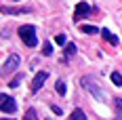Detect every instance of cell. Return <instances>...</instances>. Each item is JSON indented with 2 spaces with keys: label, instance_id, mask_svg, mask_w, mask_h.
<instances>
[{
  "label": "cell",
  "instance_id": "obj_8",
  "mask_svg": "<svg viewBox=\"0 0 122 120\" xmlns=\"http://www.w3.org/2000/svg\"><path fill=\"white\" fill-rule=\"evenodd\" d=\"M99 34H101V36L105 38V40H107V42H110V44H118V38L114 36V34H112L110 30H105V27H103V30H101V32H99Z\"/></svg>",
  "mask_w": 122,
  "mask_h": 120
},
{
  "label": "cell",
  "instance_id": "obj_9",
  "mask_svg": "<svg viewBox=\"0 0 122 120\" xmlns=\"http://www.w3.org/2000/svg\"><path fill=\"white\" fill-rule=\"evenodd\" d=\"M72 118H74V120H86V114H84L80 108H76V110L72 112Z\"/></svg>",
  "mask_w": 122,
  "mask_h": 120
},
{
  "label": "cell",
  "instance_id": "obj_17",
  "mask_svg": "<svg viewBox=\"0 0 122 120\" xmlns=\"http://www.w3.org/2000/svg\"><path fill=\"white\" fill-rule=\"evenodd\" d=\"M25 118H38V112L34 108H30L27 112H25Z\"/></svg>",
  "mask_w": 122,
  "mask_h": 120
},
{
  "label": "cell",
  "instance_id": "obj_5",
  "mask_svg": "<svg viewBox=\"0 0 122 120\" xmlns=\"http://www.w3.org/2000/svg\"><path fill=\"white\" fill-rule=\"evenodd\" d=\"M49 80V72H38L36 76H34V82H32V91L36 93V91H40L42 89V84Z\"/></svg>",
  "mask_w": 122,
  "mask_h": 120
},
{
  "label": "cell",
  "instance_id": "obj_19",
  "mask_svg": "<svg viewBox=\"0 0 122 120\" xmlns=\"http://www.w3.org/2000/svg\"><path fill=\"white\" fill-rule=\"evenodd\" d=\"M51 110H53V114H57V116H61V114H63V110H61L59 105H51Z\"/></svg>",
  "mask_w": 122,
  "mask_h": 120
},
{
  "label": "cell",
  "instance_id": "obj_15",
  "mask_svg": "<svg viewBox=\"0 0 122 120\" xmlns=\"http://www.w3.org/2000/svg\"><path fill=\"white\" fill-rule=\"evenodd\" d=\"M21 80H23V76H21V74H19V76H17V78H13V80H11V84H9V86H11V89H17V86H19V82H21Z\"/></svg>",
  "mask_w": 122,
  "mask_h": 120
},
{
  "label": "cell",
  "instance_id": "obj_18",
  "mask_svg": "<svg viewBox=\"0 0 122 120\" xmlns=\"http://www.w3.org/2000/svg\"><path fill=\"white\" fill-rule=\"evenodd\" d=\"M65 40H67V38H65V34H59V36L55 38V42H57V44H65Z\"/></svg>",
  "mask_w": 122,
  "mask_h": 120
},
{
  "label": "cell",
  "instance_id": "obj_14",
  "mask_svg": "<svg viewBox=\"0 0 122 120\" xmlns=\"http://www.w3.org/2000/svg\"><path fill=\"white\" fill-rule=\"evenodd\" d=\"M42 55H44V57H51V55H53V47H51V42H44V47H42Z\"/></svg>",
  "mask_w": 122,
  "mask_h": 120
},
{
  "label": "cell",
  "instance_id": "obj_10",
  "mask_svg": "<svg viewBox=\"0 0 122 120\" xmlns=\"http://www.w3.org/2000/svg\"><path fill=\"white\" fill-rule=\"evenodd\" d=\"M112 82L116 86H122V74L120 72H112Z\"/></svg>",
  "mask_w": 122,
  "mask_h": 120
},
{
  "label": "cell",
  "instance_id": "obj_16",
  "mask_svg": "<svg viewBox=\"0 0 122 120\" xmlns=\"http://www.w3.org/2000/svg\"><path fill=\"white\" fill-rule=\"evenodd\" d=\"M114 108H116V112L122 116V99H120V97H118V99H114Z\"/></svg>",
  "mask_w": 122,
  "mask_h": 120
},
{
  "label": "cell",
  "instance_id": "obj_6",
  "mask_svg": "<svg viewBox=\"0 0 122 120\" xmlns=\"http://www.w3.org/2000/svg\"><path fill=\"white\" fill-rule=\"evenodd\" d=\"M21 13H32L30 6H2V15H21Z\"/></svg>",
  "mask_w": 122,
  "mask_h": 120
},
{
  "label": "cell",
  "instance_id": "obj_12",
  "mask_svg": "<svg viewBox=\"0 0 122 120\" xmlns=\"http://www.w3.org/2000/svg\"><path fill=\"white\" fill-rule=\"evenodd\" d=\"M72 55H76V44L70 42V44H65V57H72Z\"/></svg>",
  "mask_w": 122,
  "mask_h": 120
},
{
  "label": "cell",
  "instance_id": "obj_4",
  "mask_svg": "<svg viewBox=\"0 0 122 120\" xmlns=\"http://www.w3.org/2000/svg\"><path fill=\"white\" fill-rule=\"evenodd\" d=\"M0 101H2L0 105H2V112H4V114H15V112H17V105H15V99H13V97L2 95Z\"/></svg>",
  "mask_w": 122,
  "mask_h": 120
},
{
  "label": "cell",
  "instance_id": "obj_2",
  "mask_svg": "<svg viewBox=\"0 0 122 120\" xmlns=\"http://www.w3.org/2000/svg\"><path fill=\"white\" fill-rule=\"evenodd\" d=\"M17 34H19V38L23 40L25 47H36V42H38V34H36V27H34V25H30V23L21 25Z\"/></svg>",
  "mask_w": 122,
  "mask_h": 120
},
{
  "label": "cell",
  "instance_id": "obj_7",
  "mask_svg": "<svg viewBox=\"0 0 122 120\" xmlns=\"http://www.w3.org/2000/svg\"><path fill=\"white\" fill-rule=\"evenodd\" d=\"M88 13H91V6H88L86 2H78V4H76V13H74V19H82Z\"/></svg>",
  "mask_w": 122,
  "mask_h": 120
},
{
  "label": "cell",
  "instance_id": "obj_1",
  "mask_svg": "<svg viewBox=\"0 0 122 120\" xmlns=\"http://www.w3.org/2000/svg\"><path fill=\"white\" fill-rule=\"evenodd\" d=\"M80 84H82V89L88 91L97 101H103V99H105V93H103V89L99 86V82H97L95 76H82V78H80Z\"/></svg>",
  "mask_w": 122,
  "mask_h": 120
},
{
  "label": "cell",
  "instance_id": "obj_11",
  "mask_svg": "<svg viewBox=\"0 0 122 120\" xmlns=\"http://www.w3.org/2000/svg\"><path fill=\"white\" fill-rule=\"evenodd\" d=\"M82 32H84V34H99L101 30L95 27V25H82Z\"/></svg>",
  "mask_w": 122,
  "mask_h": 120
},
{
  "label": "cell",
  "instance_id": "obj_13",
  "mask_svg": "<svg viewBox=\"0 0 122 120\" xmlns=\"http://www.w3.org/2000/svg\"><path fill=\"white\" fill-rule=\"evenodd\" d=\"M55 89H57V93H59V95H65V91H67V86H65V82H63V80H57Z\"/></svg>",
  "mask_w": 122,
  "mask_h": 120
},
{
  "label": "cell",
  "instance_id": "obj_3",
  "mask_svg": "<svg viewBox=\"0 0 122 120\" xmlns=\"http://www.w3.org/2000/svg\"><path fill=\"white\" fill-rule=\"evenodd\" d=\"M19 55H11L9 59L4 61V65H2V76H9V74H13L17 68H19Z\"/></svg>",
  "mask_w": 122,
  "mask_h": 120
}]
</instances>
